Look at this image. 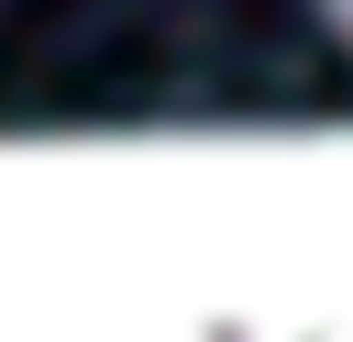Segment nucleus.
<instances>
[{
  "instance_id": "f257e3e1",
  "label": "nucleus",
  "mask_w": 353,
  "mask_h": 342,
  "mask_svg": "<svg viewBox=\"0 0 353 342\" xmlns=\"http://www.w3.org/2000/svg\"><path fill=\"white\" fill-rule=\"evenodd\" d=\"M331 22H342V33H353V0H331Z\"/></svg>"
}]
</instances>
